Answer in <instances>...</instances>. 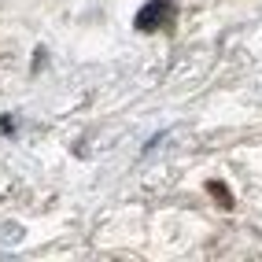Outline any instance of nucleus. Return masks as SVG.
Returning a JSON list of instances; mask_svg holds the SVG:
<instances>
[{"label":"nucleus","mask_w":262,"mask_h":262,"mask_svg":"<svg viewBox=\"0 0 262 262\" xmlns=\"http://www.w3.org/2000/svg\"><path fill=\"white\" fill-rule=\"evenodd\" d=\"M173 19H178V4H173V0H148V4L137 11L133 26L141 30V33H155V30L170 26Z\"/></svg>","instance_id":"1"}]
</instances>
